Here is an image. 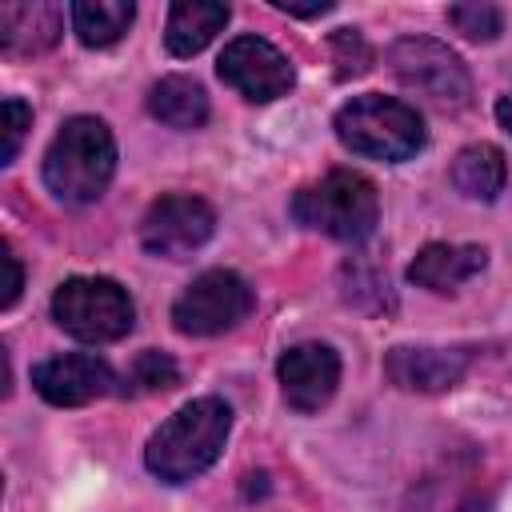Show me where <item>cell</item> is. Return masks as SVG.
Returning <instances> with one entry per match:
<instances>
[{"label":"cell","instance_id":"18","mask_svg":"<svg viewBox=\"0 0 512 512\" xmlns=\"http://www.w3.org/2000/svg\"><path fill=\"white\" fill-rule=\"evenodd\" d=\"M132 16H136V8L128 0H80V4H72V28H76L80 44H88V48L116 44L128 32Z\"/></svg>","mask_w":512,"mask_h":512},{"label":"cell","instance_id":"10","mask_svg":"<svg viewBox=\"0 0 512 512\" xmlns=\"http://www.w3.org/2000/svg\"><path fill=\"white\" fill-rule=\"evenodd\" d=\"M32 384L36 392L56 404V408H80L104 392H112L116 376L108 368V360L92 356V352H64V356H48L32 368Z\"/></svg>","mask_w":512,"mask_h":512},{"label":"cell","instance_id":"8","mask_svg":"<svg viewBox=\"0 0 512 512\" xmlns=\"http://www.w3.org/2000/svg\"><path fill=\"white\" fill-rule=\"evenodd\" d=\"M216 232V212L200 196H160L140 220V244L152 256L184 260Z\"/></svg>","mask_w":512,"mask_h":512},{"label":"cell","instance_id":"15","mask_svg":"<svg viewBox=\"0 0 512 512\" xmlns=\"http://www.w3.org/2000/svg\"><path fill=\"white\" fill-rule=\"evenodd\" d=\"M228 24V4L212 0H180L168 8L164 24V44L172 56H196L212 44V36Z\"/></svg>","mask_w":512,"mask_h":512},{"label":"cell","instance_id":"1","mask_svg":"<svg viewBox=\"0 0 512 512\" xmlns=\"http://www.w3.org/2000/svg\"><path fill=\"white\" fill-rule=\"evenodd\" d=\"M228 428H232V408L220 396L188 400L152 432L144 448V464L164 484H188L216 464V456L224 452Z\"/></svg>","mask_w":512,"mask_h":512},{"label":"cell","instance_id":"7","mask_svg":"<svg viewBox=\"0 0 512 512\" xmlns=\"http://www.w3.org/2000/svg\"><path fill=\"white\" fill-rule=\"evenodd\" d=\"M252 288L240 272L228 268H212L200 272L172 304V324L184 336H220L228 328H236L248 312H252Z\"/></svg>","mask_w":512,"mask_h":512},{"label":"cell","instance_id":"4","mask_svg":"<svg viewBox=\"0 0 512 512\" xmlns=\"http://www.w3.org/2000/svg\"><path fill=\"white\" fill-rule=\"evenodd\" d=\"M336 140L368 160H384V164H400L408 156H416L424 148V120L412 104L392 100V96H352L336 120Z\"/></svg>","mask_w":512,"mask_h":512},{"label":"cell","instance_id":"16","mask_svg":"<svg viewBox=\"0 0 512 512\" xmlns=\"http://www.w3.org/2000/svg\"><path fill=\"white\" fill-rule=\"evenodd\" d=\"M504 180H508V164L496 144H468L452 160V184L468 200L492 204L504 192Z\"/></svg>","mask_w":512,"mask_h":512},{"label":"cell","instance_id":"12","mask_svg":"<svg viewBox=\"0 0 512 512\" xmlns=\"http://www.w3.org/2000/svg\"><path fill=\"white\" fill-rule=\"evenodd\" d=\"M472 364V348H428V344H396L384 356L388 384L404 392H444L464 380Z\"/></svg>","mask_w":512,"mask_h":512},{"label":"cell","instance_id":"9","mask_svg":"<svg viewBox=\"0 0 512 512\" xmlns=\"http://www.w3.org/2000/svg\"><path fill=\"white\" fill-rule=\"evenodd\" d=\"M220 80L228 88H236L244 100L252 104H268V100H280L292 92L296 76H292V64L280 48H272L268 40L260 36H236L224 52H220V64H216Z\"/></svg>","mask_w":512,"mask_h":512},{"label":"cell","instance_id":"11","mask_svg":"<svg viewBox=\"0 0 512 512\" xmlns=\"http://www.w3.org/2000/svg\"><path fill=\"white\" fill-rule=\"evenodd\" d=\"M284 404L296 412H320L340 384V356L328 344H296L276 364Z\"/></svg>","mask_w":512,"mask_h":512},{"label":"cell","instance_id":"22","mask_svg":"<svg viewBox=\"0 0 512 512\" xmlns=\"http://www.w3.org/2000/svg\"><path fill=\"white\" fill-rule=\"evenodd\" d=\"M0 112H4V152H0V164H12L20 144H24V132L32 128V108L20 96H8Z\"/></svg>","mask_w":512,"mask_h":512},{"label":"cell","instance_id":"5","mask_svg":"<svg viewBox=\"0 0 512 512\" xmlns=\"http://www.w3.org/2000/svg\"><path fill=\"white\" fill-rule=\"evenodd\" d=\"M52 320L84 344H112L132 332L136 308H132V296L116 280L72 276L52 292Z\"/></svg>","mask_w":512,"mask_h":512},{"label":"cell","instance_id":"14","mask_svg":"<svg viewBox=\"0 0 512 512\" xmlns=\"http://www.w3.org/2000/svg\"><path fill=\"white\" fill-rule=\"evenodd\" d=\"M488 264L480 244H424L408 264V280L428 292H456Z\"/></svg>","mask_w":512,"mask_h":512},{"label":"cell","instance_id":"2","mask_svg":"<svg viewBox=\"0 0 512 512\" xmlns=\"http://www.w3.org/2000/svg\"><path fill=\"white\" fill-rule=\"evenodd\" d=\"M116 172V140L104 120L72 116L44 152V184L64 204H92Z\"/></svg>","mask_w":512,"mask_h":512},{"label":"cell","instance_id":"13","mask_svg":"<svg viewBox=\"0 0 512 512\" xmlns=\"http://www.w3.org/2000/svg\"><path fill=\"white\" fill-rule=\"evenodd\" d=\"M64 8L48 0L32 4H0V52L4 56H36L60 40Z\"/></svg>","mask_w":512,"mask_h":512},{"label":"cell","instance_id":"6","mask_svg":"<svg viewBox=\"0 0 512 512\" xmlns=\"http://www.w3.org/2000/svg\"><path fill=\"white\" fill-rule=\"evenodd\" d=\"M388 64H392L396 80L408 92H416V96H424V100H432L440 108H460L472 96L468 68L460 64V56L448 44H440L432 36H404V40H396L392 52H388Z\"/></svg>","mask_w":512,"mask_h":512},{"label":"cell","instance_id":"3","mask_svg":"<svg viewBox=\"0 0 512 512\" xmlns=\"http://www.w3.org/2000/svg\"><path fill=\"white\" fill-rule=\"evenodd\" d=\"M292 220L340 244H360L376 232V220H380L376 184L360 172L336 168L292 196Z\"/></svg>","mask_w":512,"mask_h":512},{"label":"cell","instance_id":"24","mask_svg":"<svg viewBox=\"0 0 512 512\" xmlns=\"http://www.w3.org/2000/svg\"><path fill=\"white\" fill-rule=\"evenodd\" d=\"M276 8H280V12H288V16H324V12H332V0H312V4L276 0Z\"/></svg>","mask_w":512,"mask_h":512},{"label":"cell","instance_id":"25","mask_svg":"<svg viewBox=\"0 0 512 512\" xmlns=\"http://www.w3.org/2000/svg\"><path fill=\"white\" fill-rule=\"evenodd\" d=\"M496 120L512 132V92H508V96H500V104H496Z\"/></svg>","mask_w":512,"mask_h":512},{"label":"cell","instance_id":"23","mask_svg":"<svg viewBox=\"0 0 512 512\" xmlns=\"http://www.w3.org/2000/svg\"><path fill=\"white\" fill-rule=\"evenodd\" d=\"M0 264H4V296H0V308H12L20 288H24V268L12 252V244H0Z\"/></svg>","mask_w":512,"mask_h":512},{"label":"cell","instance_id":"17","mask_svg":"<svg viewBox=\"0 0 512 512\" xmlns=\"http://www.w3.org/2000/svg\"><path fill=\"white\" fill-rule=\"evenodd\" d=\"M148 112L168 128H200L208 120V96L192 76H164L148 88Z\"/></svg>","mask_w":512,"mask_h":512},{"label":"cell","instance_id":"21","mask_svg":"<svg viewBox=\"0 0 512 512\" xmlns=\"http://www.w3.org/2000/svg\"><path fill=\"white\" fill-rule=\"evenodd\" d=\"M332 60H336V76L348 80V76L368 72L372 48L364 44V36L356 28H340V32H332Z\"/></svg>","mask_w":512,"mask_h":512},{"label":"cell","instance_id":"20","mask_svg":"<svg viewBox=\"0 0 512 512\" xmlns=\"http://www.w3.org/2000/svg\"><path fill=\"white\" fill-rule=\"evenodd\" d=\"M448 24L468 40H496L500 28H504V16H500L496 4H480L476 0V4H452L448 8Z\"/></svg>","mask_w":512,"mask_h":512},{"label":"cell","instance_id":"19","mask_svg":"<svg viewBox=\"0 0 512 512\" xmlns=\"http://www.w3.org/2000/svg\"><path fill=\"white\" fill-rule=\"evenodd\" d=\"M176 380H180V368H176V360L168 356V352H156V348H148V352H140L136 360H132V368L124 372V396L132 392V396H148V392H168V388H176Z\"/></svg>","mask_w":512,"mask_h":512}]
</instances>
